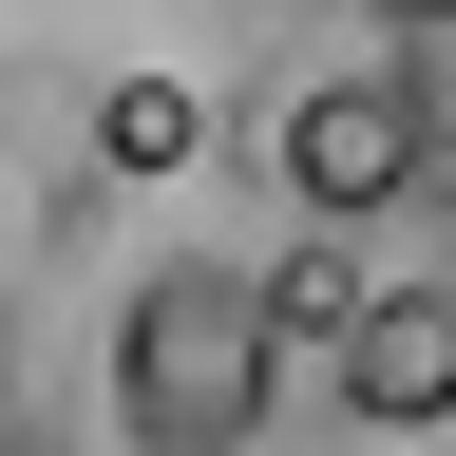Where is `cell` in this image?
<instances>
[{"label":"cell","instance_id":"cell-1","mask_svg":"<svg viewBox=\"0 0 456 456\" xmlns=\"http://www.w3.org/2000/svg\"><path fill=\"white\" fill-rule=\"evenodd\" d=\"M266 399H285V342L248 266H152L114 305V437L134 456H248Z\"/></svg>","mask_w":456,"mask_h":456},{"label":"cell","instance_id":"cell-2","mask_svg":"<svg viewBox=\"0 0 456 456\" xmlns=\"http://www.w3.org/2000/svg\"><path fill=\"white\" fill-rule=\"evenodd\" d=\"M266 171L305 228H380L399 191H437V77L419 57H342V77H285L266 114Z\"/></svg>","mask_w":456,"mask_h":456},{"label":"cell","instance_id":"cell-3","mask_svg":"<svg viewBox=\"0 0 456 456\" xmlns=\"http://www.w3.org/2000/svg\"><path fill=\"white\" fill-rule=\"evenodd\" d=\"M342 399H362L380 437H437L456 419V285H362V323H342Z\"/></svg>","mask_w":456,"mask_h":456},{"label":"cell","instance_id":"cell-4","mask_svg":"<svg viewBox=\"0 0 456 456\" xmlns=\"http://www.w3.org/2000/svg\"><path fill=\"white\" fill-rule=\"evenodd\" d=\"M248 285H266V342H285V362H342V323H362L342 228H305V248H285V266H248Z\"/></svg>","mask_w":456,"mask_h":456},{"label":"cell","instance_id":"cell-5","mask_svg":"<svg viewBox=\"0 0 456 456\" xmlns=\"http://www.w3.org/2000/svg\"><path fill=\"white\" fill-rule=\"evenodd\" d=\"M95 152H114V171H152V191H171V171L209 152V95H191V77H114V95H95Z\"/></svg>","mask_w":456,"mask_h":456},{"label":"cell","instance_id":"cell-6","mask_svg":"<svg viewBox=\"0 0 456 456\" xmlns=\"http://www.w3.org/2000/svg\"><path fill=\"white\" fill-rule=\"evenodd\" d=\"M380 20H456V0H380Z\"/></svg>","mask_w":456,"mask_h":456}]
</instances>
